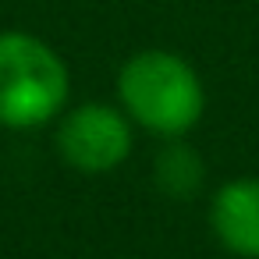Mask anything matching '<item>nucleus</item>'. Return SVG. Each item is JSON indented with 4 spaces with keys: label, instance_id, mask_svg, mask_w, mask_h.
<instances>
[{
    "label": "nucleus",
    "instance_id": "nucleus-3",
    "mask_svg": "<svg viewBox=\"0 0 259 259\" xmlns=\"http://www.w3.org/2000/svg\"><path fill=\"white\" fill-rule=\"evenodd\" d=\"M135 146L132 117L117 103L89 100L71 110H61L54 124L57 156L78 174H110L117 170Z\"/></svg>",
    "mask_w": 259,
    "mask_h": 259
},
{
    "label": "nucleus",
    "instance_id": "nucleus-2",
    "mask_svg": "<svg viewBox=\"0 0 259 259\" xmlns=\"http://www.w3.org/2000/svg\"><path fill=\"white\" fill-rule=\"evenodd\" d=\"M71 96L64 57L25 29L0 32V128L32 132L61 117Z\"/></svg>",
    "mask_w": 259,
    "mask_h": 259
},
{
    "label": "nucleus",
    "instance_id": "nucleus-5",
    "mask_svg": "<svg viewBox=\"0 0 259 259\" xmlns=\"http://www.w3.org/2000/svg\"><path fill=\"white\" fill-rule=\"evenodd\" d=\"M202 178H206V167L195 156V149L185 146L181 139H167V146L156 156V185H160V192H167L170 199H188V195L199 192Z\"/></svg>",
    "mask_w": 259,
    "mask_h": 259
},
{
    "label": "nucleus",
    "instance_id": "nucleus-4",
    "mask_svg": "<svg viewBox=\"0 0 259 259\" xmlns=\"http://www.w3.org/2000/svg\"><path fill=\"white\" fill-rule=\"evenodd\" d=\"M209 231L224 252L259 259V178H231L213 192Z\"/></svg>",
    "mask_w": 259,
    "mask_h": 259
},
{
    "label": "nucleus",
    "instance_id": "nucleus-1",
    "mask_svg": "<svg viewBox=\"0 0 259 259\" xmlns=\"http://www.w3.org/2000/svg\"><path fill=\"white\" fill-rule=\"evenodd\" d=\"M117 107L156 139H185L206 114V89L181 54L153 47L117 68Z\"/></svg>",
    "mask_w": 259,
    "mask_h": 259
}]
</instances>
